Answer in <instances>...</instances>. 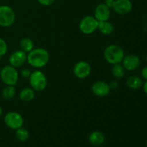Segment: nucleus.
Here are the masks:
<instances>
[{
    "label": "nucleus",
    "instance_id": "obj_1",
    "mask_svg": "<svg viewBox=\"0 0 147 147\" xmlns=\"http://www.w3.org/2000/svg\"><path fill=\"white\" fill-rule=\"evenodd\" d=\"M50 55L44 48L33 49L27 54V63L35 68H41L48 63Z\"/></svg>",
    "mask_w": 147,
    "mask_h": 147
},
{
    "label": "nucleus",
    "instance_id": "obj_2",
    "mask_svg": "<svg viewBox=\"0 0 147 147\" xmlns=\"http://www.w3.org/2000/svg\"><path fill=\"white\" fill-rule=\"evenodd\" d=\"M104 58L106 61L111 65L121 63L124 57L123 49L116 45H110L104 50Z\"/></svg>",
    "mask_w": 147,
    "mask_h": 147
},
{
    "label": "nucleus",
    "instance_id": "obj_3",
    "mask_svg": "<svg viewBox=\"0 0 147 147\" xmlns=\"http://www.w3.org/2000/svg\"><path fill=\"white\" fill-rule=\"evenodd\" d=\"M0 78L7 86H15L19 80V73L16 67L11 65H6L1 69Z\"/></svg>",
    "mask_w": 147,
    "mask_h": 147
},
{
    "label": "nucleus",
    "instance_id": "obj_4",
    "mask_svg": "<svg viewBox=\"0 0 147 147\" xmlns=\"http://www.w3.org/2000/svg\"><path fill=\"white\" fill-rule=\"evenodd\" d=\"M29 80L31 88L35 91H42L47 87V78L40 70L32 72L29 78Z\"/></svg>",
    "mask_w": 147,
    "mask_h": 147
},
{
    "label": "nucleus",
    "instance_id": "obj_5",
    "mask_svg": "<svg viewBox=\"0 0 147 147\" xmlns=\"http://www.w3.org/2000/svg\"><path fill=\"white\" fill-rule=\"evenodd\" d=\"M16 14L14 9L7 5L0 6V26L9 27L15 22Z\"/></svg>",
    "mask_w": 147,
    "mask_h": 147
},
{
    "label": "nucleus",
    "instance_id": "obj_6",
    "mask_svg": "<svg viewBox=\"0 0 147 147\" xmlns=\"http://www.w3.org/2000/svg\"><path fill=\"white\" fill-rule=\"evenodd\" d=\"M98 21L93 16H86L83 17L79 24L80 32L85 34H90L98 29Z\"/></svg>",
    "mask_w": 147,
    "mask_h": 147
},
{
    "label": "nucleus",
    "instance_id": "obj_7",
    "mask_svg": "<svg viewBox=\"0 0 147 147\" xmlns=\"http://www.w3.org/2000/svg\"><path fill=\"white\" fill-rule=\"evenodd\" d=\"M4 123L11 129L17 130L24 124V119L20 113L15 111L7 113L4 116Z\"/></svg>",
    "mask_w": 147,
    "mask_h": 147
},
{
    "label": "nucleus",
    "instance_id": "obj_8",
    "mask_svg": "<svg viewBox=\"0 0 147 147\" xmlns=\"http://www.w3.org/2000/svg\"><path fill=\"white\" fill-rule=\"evenodd\" d=\"M91 73V67L88 62L80 61L75 65L73 67V73L75 76L79 79L87 78Z\"/></svg>",
    "mask_w": 147,
    "mask_h": 147
},
{
    "label": "nucleus",
    "instance_id": "obj_9",
    "mask_svg": "<svg viewBox=\"0 0 147 147\" xmlns=\"http://www.w3.org/2000/svg\"><path fill=\"white\" fill-rule=\"evenodd\" d=\"M27 54L23 50H17L11 53L9 58L10 65L14 67H19L22 66L27 62Z\"/></svg>",
    "mask_w": 147,
    "mask_h": 147
},
{
    "label": "nucleus",
    "instance_id": "obj_10",
    "mask_svg": "<svg viewBox=\"0 0 147 147\" xmlns=\"http://www.w3.org/2000/svg\"><path fill=\"white\" fill-rule=\"evenodd\" d=\"M121 63L125 70H127L129 71H133V70H136L141 64L139 57L136 55L133 54L124 55Z\"/></svg>",
    "mask_w": 147,
    "mask_h": 147
},
{
    "label": "nucleus",
    "instance_id": "obj_11",
    "mask_svg": "<svg viewBox=\"0 0 147 147\" xmlns=\"http://www.w3.org/2000/svg\"><path fill=\"white\" fill-rule=\"evenodd\" d=\"M91 90L95 96L98 97H105L109 94L111 91V88L109 84H108L107 83L99 80L93 83Z\"/></svg>",
    "mask_w": 147,
    "mask_h": 147
},
{
    "label": "nucleus",
    "instance_id": "obj_12",
    "mask_svg": "<svg viewBox=\"0 0 147 147\" xmlns=\"http://www.w3.org/2000/svg\"><path fill=\"white\" fill-rule=\"evenodd\" d=\"M94 17L98 21H109L111 17V8L105 3L98 4L95 9Z\"/></svg>",
    "mask_w": 147,
    "mask_h": 147
},
{
    "label": "nucleus",
    "instance_id": "obj_13",
    "mask_svg": "<svg viewBox=\"0 0 147 147\" xmlns=\"http://www.w3.org/2000/svg\"><path fill=\"white\" fill-rule=\"evenodd\" d=\"M132 3L130 0H116L112 8L119 14H126L132 9Z\"/></svg>",
    "mask_w": 147,
    "mask_h": 147
},
{
    "label": "nucleus",
    "instance_id": "obj_14",
    "mask_svg": "<svg viewBox=\"0 0 147 147\" xmlns=\"http://www.w3.org/2000/svg\"><path fill=\"white\" fill-rule=\"evenodd\" d=\"M105 141V136L102 132L95 131L89 136V142L94 146H100L103 144Z\"/></svg>",
    "mask_w": 147,
    "mask_h": 147
},
{
    "label": "nucleus",
    "instance_id": "obj_15",
    "mask_svg": "<svg viewBox=\"0 0 147 147\" xmlns=\"http://www.w3.org/2000/svg\"><path fill=\"white\" fill-rule=\"evenodd\" d=\"M126 85L128 87L133 90L140 88L143 86V81L141 78L136 76H131L126 80Z\"/></svg>",
    "mask_w": 147,
    "mask_h": 147
},
{
    "label": "nucleus",
    "instance_id": "obj_16",
    "mask_svg": "<svg viewBox=\"0 0 147 147\" xmlns=\"http://www.w3.org/2000/svg\"><path fill=\"white\" fill-rule=\"evenodd\" d=\"M98 29L99 31L105 35H109L112 34L114 30L113 24L109 21H98Z\"/></svg>",
    "mask_w": 147,
    "mask_h": 147
},
{
    "label": "nucleus",
    "instance_id": "obj_17",
    "mask_svg": "<svg viewBox=\"0 0 147 147\" xmlns=\"http://www.w3.org/2000/svg\"><path fill=\"white\" fill-rule=\"evenodd\" d=\"M19 96L23 101H31L34 98V90L32 88H25L20 91Z\"/></svg>",
    "mask_w": 147,
    "mask_h": 147
},
{
    "label": "nucleus",
    "instance_id": "obj_18",
    "mask_svg": "<svg viewBox=\"0 0 147 147\" xmlns=\"http://www.w3.org/2000/svg\"><path fill=\"white\" fill-rule=\"evenodd\" d=\"M20 47L25 53H30L34 49V42L29 37H24L20 41Z\"/></svg>",
    "mask_w": 147,
    "mask_h": 147
},
{
    "label": "nucleus",
    "instance_id": "obj_19",
    "mask_svg": "<svg viewBox=\"0 0 147 147\" xmlns=\"http://www.w3.org/2000/svg\"><path fill=\"white\" fill-rule=\"evenodd\" d=\"M111 73L113 77L117 79H121L124 77L125 68L121 63L113 65L111 69Z\"/></svg>",
    "mask_w": 147,
    "mask_h": 147
},
{
    "label": "nucleus",
    "instance_id": "obj_20",
    "mask_svg": "<svg viewBox=\"0 0 147 147\" xmlns=\"http://www.w3.org/2000/svg\"><path fill=\"white\" fill-rule=\"evenodd\" d=\"M16 94V89L14 86H7L1 92V96L4 99L9 100L13 98Z\"/></svg>",
    "mask_w": 147,
    "mask_h": 147
},
{
    "label": "nucleus",
    "instance_id": "obj_21",
    "mask_svg": "<svg viewBox=\"0 0 147 147\" xmlns=\"http://www.w3.org/2000/svg\"><path fill=\"white\" fill-rule=\"evenodd\" d=\"M16 136L20 142H26L29 138V132L25 128H23L22 126L16 130Z\"/></svg>",
    "mask_w": 147,
    "mask_h": 147
},
{
    "label": "nucleus",
    "instance_id": "obj_22",
    "mask_svg": "<svg viewBox=\"0 0 147 147\" xmlns=\"http://www.w3.org/2000/svg\"><path fill=\"white\" fill-rule=\"evenodd\" d=\"M7 44L4 39L0 37V57L4 56L7 52Z\"/></svg>",
    "mask_w": 147,
    "mask_h": 147
},
{
    "label": "nucleus",
    "instance_id": "obj_23",
    "mask_svg": "<svg viewBox=\"0 0 147 147\" xmlns=\"http://www.w3.org/2000/svg\"><path fill=\"white\" fill-rule=\"evenodd\" d=\"M40 4L43 6H50L55 1V0H37Z\"/></svg>",
    "mask_w": 147,
    "mask_h": 147
},
{
    "label": "nucleus",
    "instance_id": "obj_24",
    "mask_svg": "<svg viewBox=\"0 0 147 147\" xmlns=\"http://www.w3.org/2000/svg\"><path fill=\"white\" fill-rule=\"evenodd\" d=\"M31 73L32 72H30L29 69H23L21 71V75L24 78H29Z\"/></svg>",
    "mask_w": 147,
    "mask_h": 147
},
{
    "label": "nucleus",
    "instance_id": "obj_25",
    "mask_svg": "<svg viewBox=\"0 0 147 147\" xmlns=\"http://www.w3.org/2000/svg\"><path fill=\"white\" fill-rule=\"evenodd\" d=\"M142 76L145 80H147V66L144 67L142 70Z\"/></svg>",
    "mask_w": 147,
    "mask_h": 147
},
{
    "label": "nucleus",
    "instance_id": "obj_26",
    "mask_svg": "<svg viewBox=\"0 0 147 147\" xmlns=\"http://www.w3.org/2000/svg\"><path fill=\"white\" fill-rule=\"evenodd\" d=\"M144 89V91L145 92V93L147 94V80H146V81L143 83V86H142Z\"/></svg>",
    "mask_w": 147,
    "mask_h": 147
},
{
    "label": "nucleus",
    "instance_id": "obj_27",
    "mask_svg": "<svg viewBox=\"0 0 147 147\" xmlns=\"http://www.w3.org/2000/svg\"><path fill=\"white\" fill-rule=\"evenodd\" d=\"M2 113H3L2 109H1V106H0V117H1V115H2Z\"/></svg>",
    "mask_w": 147,
    "mask_h": 147
},
{
    "label": "nucleus",
    "instance_id": "obj_28",
    "mask_svg": "<svg viewBox=\"0 0 147 147\" xmlns=\"http://www.w3.org/2000/svg\"><path fill=\"white\" fill-rule=\"evenodd\" d=\"M146 63H147V56H146Z\"/></svg>",
    "mask_w": 147,
    "mask_h": 147
},
{
    "label": "nucleus",
    "instance_id": "obj_29",
    "mask_svg": "<svg viewBox=\"0 0 147 147\" xmlns=\"http://www.w3.org/2000/svg\"><path fill=\"white\" fill-rule=\"evenodd\" d=\"M146 146H147V140H146Z\"/></svg>",
    "mask_w": 147,
    "mask_h": 147
},
{
    "label": "nucleus",
    "instance_id": "obj_30",
    "mask_svg": "<svg viewBox=\"0 0 147 147\" xmlns=\"http://www.w3.org/2000/svg\"><path fill=\"white\" fill-rule=\"evenodd\" d=\"M0 72H1V68H0Z\"/></svg>",
    "mask_w": 147,
    "mask_h": 147
},
{
    "label": "nucleus",
    "instance_id": "obj_31",
    "mask_svg": "<svg viewBox=\"0 0 147 147\" xmlns=\"http://www.w3.org/2000/svg\"><path fill=\"white\" fill-rule=\"evenodd\" d=\"M113 1H116V0H113Z\"/></svg>",
    "mask_w": 147,
    "mask_h": 147
}]
</instances>
